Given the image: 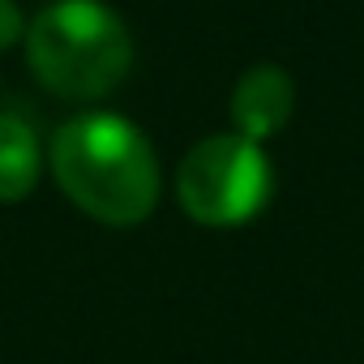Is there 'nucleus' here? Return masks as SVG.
Returning <instances> with one entry per match:
<instances>
[{
  "label": "nucleus",
  "mask_w": 364,
  "mask_h": 364,
  "mask_svg": "<svg viewBox=\"0 0 364 364\" xmlns=\"http://www.w3.org/2000/svg\"><path fill=\"white\" fill-rule=\"evenodd\" d=\"M52 171L73 206L112 228L141 223L159 202L150 137L120 112L69 116L52 137Z\"/></svg>",
  "instance_id": "f257e3e1"
},
{
  "label": "nucleus",
  "mask_w": 364,
  "mask_h": 364,
  "mask_svg": "<svg viewBox=\"0 0 364 364\" xmlns=\"http://www.w3.org/2000/svg\"><path fill=\"white\" fill-rule=\"evenodd\" d=\"M274 189L270 159L257 141L240 133H215L202 137L176 171V193L189 219L206 228H236L249 223Z\"/></svg>",
  "instance_id": "7ed1b4c3"
},
{
  "label": "nucleus",
  "mask_w": 364,
  "mask_h": 364,
  "mask_svg": "<svg viewBox=\"0 0 364 364\" xmlns=\"http://www.w3.org/2000/svg\"><path fill=\"white\" fill-rule=\"evenodd\" d=\"M31 69L69 99L107 95L133 65V35L103 0H56L26 31Z\"/></svg>",
  "instance_id": "f03ea898"
},
{
  "label": "nucleus",
  "mask_w": 364,
  "mask_h": 364,
  "mask_svg": "<svg viewBox=\"0 0 364 364\" xmlns=\"http://www.w3.org/2000/svg\"><path fill=\"white\" fill-rule=\"evenodd\" d=\"M39 129L22 112H0V202H22L39 185Z\"/></svg>",
  "instance_id": "39448f33"
},
{
  "label": "nucleus",
  "mask_w": 364,
  "mask_h": 364,
  "mask_svg": "<svg viewBox=\"0 0 364 364\" xmlns=\"http://www.w3.org/2000/svg\"><path fill=\"white\" fill-rule=\"evenodd\" d=\"M22 26H26V18L18 9V0H0V48H9L22 35Z\"/></svg>",
  "instance_id": "423d86ee"
},
{
  "label": "nucleus",
  "mask_w": 364,
  "mask_h": 364,
  "mask_svg": "<svg viewBox=\"0 0 364 364\" xmlns=\"http://www.w3.org/2000/svg\"><path fill=\"white\" fill-rule=\"evenodd\" d=\"M296 103V86L287 77V69L279 65H253L249 73H240L236 90H232V120L236 133L249 141H262L270 133H279L291 116Z\"/></svg>",
  "instance_id": "20e7f679"
}]
</instances>
